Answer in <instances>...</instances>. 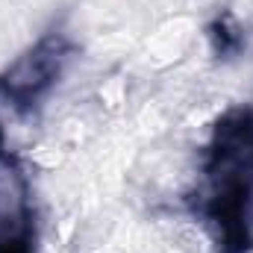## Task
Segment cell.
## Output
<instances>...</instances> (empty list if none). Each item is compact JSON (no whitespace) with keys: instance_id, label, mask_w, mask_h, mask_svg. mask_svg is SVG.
<instances>
[{"instance_id":"3957f363","label":"cell","mask_w":253,"mask_h":253,"mask_svg":"<svg viewBox=\"0 0 253 253\" xmlns=\"http://www.w3.org/2000/svg\"><path fill=\"white\" fill-rule=\"evenodd\" d=\"M39 221L33 180L24 159L6 150L0 126V253H36Z\"/></svg>"},{"instance_id":"6da1fadb","label":"cell","mask_w":253,"mask_h":253,"mask_svg":"<svg viewBox=\"0 0 253 253\" xmlns=\"http://www.w3.org/2000/svg\"><path fill=\"white\" fill-rule=\"evenodd\" d=\"M191 212L218 253H253V109L224 112L203 147Z\"/></svg>"},{"instance_id":"7a4b0ae2","label":"cell","mask_w":253,"mask_h":253,"mask_svg":"<svg viewBox=\"0 0 253 253\" xmlns=\"http://www.w3.org/2000/svg\"><path fill=\"white\" fill-rule=\"evenodd\" d=\"M74 53L77 44L65 30L44 33L36 44H30L0 71V100L18 115L36 112L62 80Z\"/></svg>"}]
</instances>
